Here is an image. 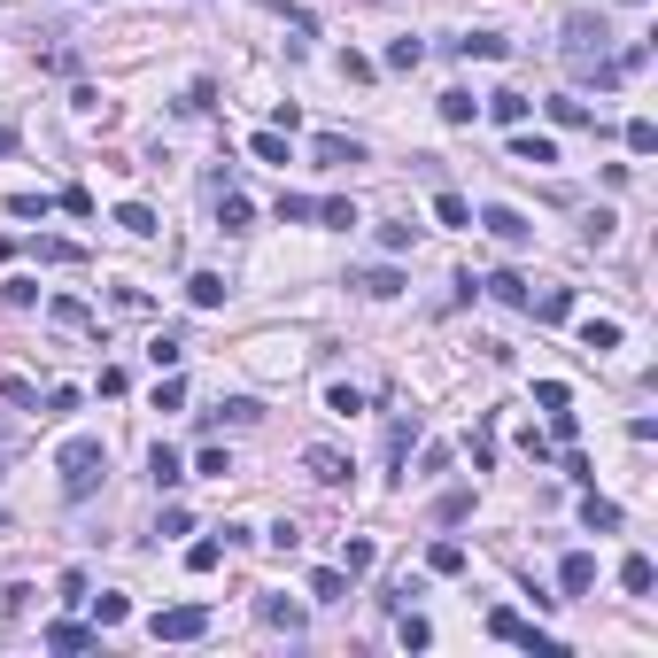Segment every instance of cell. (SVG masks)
<instances>
[{"label":"cell","mask_w":658,"mask_h":658,"mask_svg":"<svg viewBox=\"0 0 658 658\" xmlns=\"http://www.w3.org/2000/svg\"><path fill=\"white\" fill-rule=\"evenodd\" d=\"M310 597H318V604H341V597H349V573H341V566H318V573H310Z\"/></svg>","instance_id":"83f0119b"},{"label":"cell","mask_w":658,"mask_h":658,"mask_svg":"<svg viewBox=\"0 0 658 658\" xmlns=\"http://www.w3.org/2000/svg\"><path fill=\"white\" fill-rule=\"evenodd\" d=\"M179 109H186V117H210V109H217V86H210V78H202V86H186Z\"/></svg>","instance_id":"bcb514c9"},{"label":"cell","mask_w":658,"mask_h":658,"mask_svg":"<svg viewBox=\"0 0 658 658\" xmlns=\"http://www.w3.org/2000/svg\"><path fill=\"white\" fill-rule=\"evenodd\" d=\"M279 217H287V225H310V217H318V202H310V194H279Z\"/></svg>","instance_id":"c3c4849f"},{"label":"cell","mask_w":658,"mask_h":658,"mask_svg":"<svg viewBox=\"0 0 658 658\" xmlns=\"http://www.w3.org/2000/svg\"><path fill=\"white\" fill-rule=\"evenodd\" d=\"M535 403H542V411H558V403H573V388H566V380H542Z\"/></svg>","instance_id":"11a10c76"},{"label":"cell","mask_w":658,"mask_h":658,"mask_svg":"<svg viewBox=\"0 0 658 658\" xmlns=\"http://www.w3.org/2000/svg\"><path fill=\"white\" fill-rule=\"evenodd\" d=\"M225 295H233L225 271H194V279H186V302H194V310H225Z\"/></svg>","instance_id":"30bf717a"},{"label":"cell","mask_w":658,"mask_h":658,"mask_svg":"<svg viewBox=\"0 0 658 658\" xmlns=\"http://www.w3.org/2000/svg\"><path fill=\"white\" fill-rule=\"evenodd\" d=\"M558 589H566V597H589V589H597V558H589V550H566V566H558Z\"/></svg>","instance_id":"8fae6325"},{"label":"cell","mask_w":658,"mask_h":658,"mask_svg":"<svg viewBox=\"0 0 658 658\" xmlns=\"http://www.w3.org/2000/svg\"><path fill=\"white\" fill-rule=\"evenodd\" d=\"M620 140H628V155H651V148H658V124H651V117H628V132H620Z\"/></svg>","instance_id":"ab89813d"},{"label":"cell","mask_w":658,"mask_h":658,"mask_svg":"<svg viewBox=\"0 0 658 658\" xmlns=\"http://www.w3.org/2000/svg\"><path fill=\"white\" fill-rule=\"evenodd\" d=\"M620 341H628V333H620V318H581V349H620Z\"/></svg>","instance_id":"2e32d148"},{"label":"cell","mask_w":658,"mask_h":658,"mask_svg":"<svg viewBox=\"0 0 658 658\" xmlns=\"http://www.w3.org/2000/svg\"><path fill=\"white\" fill-rule=\"evenodd\" d=\"M194 519H186V504H163V519H155V535H186Z\"/></svg>","instance_id":"db71d44e"},{"label":"cell","mask_w":658,"mask_h":658,"mask_svg":"<svg viewBox=\"0 0 658 658\" xmlns=\"http://www.w3.org/2000/svg\"><path fill=\"white\" fill-rule=\"evenodd\" d=\"M434 225H449V233H473V202H465L457 186H434Z\"/></svg>","instance_id":"9c48e42d"},{"label":"cell","mask_w":658,"mask_h":658,"mask_svg":"<svg viewBox=\"0 0 658 658\" xmlns=\"http://www.w3.org/2000/svg\"><path fill=\"white\" fill-rule=\"evenodd\" d=\"M62 411H78V388H47V403H39V419H62Z\"/></svg>","instance_id":"f907efd6"},{"label":"cell","mask_w":658,"mask_h":658,"mask_svg":"<svg viewBox=\"0 0 658 658\" xmlns=\"http://www.w3.org/2000/svg\"><path fill=\"white\" fill-rule=\"evenodd\" d=\"M349 287H357V295H372V302H388V295H403L411 279H403L395 264H364V271H349Z\"/></svg>","instance_id":"277c9868"},{"label":"cell","mask_w":658,"mask_h":658,"mask_svg":"<svg viewBox=\"0 0 658 658\" xmlns=\"http://www.w3.org/2000/svg\"><path fill=\"white\" fill-rule=\"evenodd\" d=\"M457 519H473V488H449V496H434V527H457Z\"/></svg>","instance_id":"d4e9b609"},{"label":"cell","mask_w":658,"mask_h":658,"mask_svg":"<svg viewBox=\"0 0 658 658\" xmlns=\"http://www.w3.org/2000/svg\"><path fill=\"white\" fill-rule=\"evenodd\" d=\"M256 612H264V628L302 635V604H295V597H256Z\"/></svg>","instance_id":"9a60e30c"},{"label":"cell","mask_w":658,"mask_h":658,"mask_svg":"<svg viewBox=\"0 0 658 658\" xmlns=\"http://www.w3.org/2000/svg\"><path fill=\"white\" fill-rule=\"evenodd\" d=\"M47 210H55L47 194H8V217H47Z\"/></svg>","instance_id":"681fc988"},{"label":"cell","mask_w":658,"mask_h":658,"mask_svg":"<svg viewBox=\"0 0 658 658\" xmlns=\"http://www.w3.org/2000/svg\"><path fill=\"white\" fill-rule=\"evenodd\" d=\"M148 480H155V488H179V480H186V465H179V449H171V442L148 449Z\"/></svg>","instance_id":"5bb4252c"},{"label":"cell","mask_w":658,"mask_h":658,"mask_svg":"<svg viewBox=\"0 0 658 658\" xmlns=\"http://www.w3.org/2000/svg\"><path fill=\"white\" fill-rule=\"evenodd\" d=\"M0 403H16V411H39V388H31L24 372H0Z\"/></svg>","instance_id":"f546056e"},{"label":"cell","mask_w":658,"mask_h":658,"mask_svg":"<svg viewBox=\"0 0 658 658\" xmlns=\"http://www.w3.org/2000/svg\"><path fill=\"white\" fill-rule=\"evenodd\" d=\"M318 217H326L333 233H349V225H357V202H341V194H333V202H318Z\"/></svg>","instance_id":"7dc6e473"},{"label":"cell","mask_w":658,"mask_h":658,"mask_svg":"<svg viewBox=\"0 0 658 658\" xmlns=\"http://www.w3.org/2000/svg\"><path fill=\"white\" fill-rule=\"evenodd\" d=\"M449 55H465V62H504L511 39H504V31H465V39H449Z\"/></svg>","instance_id":"52a82bcc"},{"label":"cell","mask_w":658,"mask_h":658,"mask_svg":"<svg viewBox=\"0 0 658 658\" xmlns=\"http://www.w3.org/2000/svg\"><path fill=\"white\" fill-rule=\"evenodd\" d=\"M47 318H55V326H70V333H93V310H86L78 295H55V302H47Z\"/></svg>","instance_id":"ffe728a7"},{"label":"cell","mask_w":658,"mask_h":658,"mask_svg":"<svg viewBox=\"0 0 658 658\" xmlns=\"http://www.w3.org/2000/svg\"><path fill=\"white\" fill-rule=\"evenodd\" d=\"M264 542H271V550H302V527H295V519H279V527H271Z\"/></svg>","instance_id":"9f6ffc18"},{"label":"cell","mask_w":658,"mask_h":658,"mask_svg":"<svg viewBox=\"0 0 658 658\" xmlns=\"http://www.w3.org/2000/svg\"><path fill=\"white\" fill-rule=\"evenodd\" d=\"M620 589H628V597H651V589H658V566L643 558V550H635L628 566H620Z\"/></svg>","instance_id":"44dd1931"},{"label":"cell","mask_w":658,"mask_h":658,"mask_svg":"<svg viewBox=\"0 0 658 658\" xmlns=\"http://www.w3.org/2000/svg\"><path fill=\"white\" fill-rule=\"evenodd\" d=\"M148 357H155V372H179V357H186V333H179V326H163V333L148 341Z\"/></svg>","instance_id":"e0dca14e"},{"label":"cell","mask_w":658,"mask_h":658,"mask_svg":"<svg viewBox=\"0 0 658 658\" xmlns=\"http://www.w3.org/2000/svg\"><path fill=\"white\" fill-rule=\"evenodd\" d=\"M210 419H225V426H256V419H264V411H256V403H248V395H233V403H217Z\"/></svg>","instance_id":"7bdbcfd3"},{"label":"cell","mask_w":658,"mask_h":658,"mask_svg":"<svg viewBox=\"0 0 658 658\" xmlns=\"http://www.w3.org/2000/svg\"><path fill=\"white\" fill-rule=\"evenodd\" d=\"M310 155H318L326 171H349V163H364V140H341V132H318V140H310Z\"/></svg>","instance_id":"ba28073f"},{"label":"cell","mask_w":658,"mask_h":658,"mask_svg":"<svg viewBox=\"0 0 658 658\" xmlns=\"http://www.w3.org/2000/svg\"><path fill=\"white\" fill-rule=\"evenodd\" d=\"M581 527H589V535H620V504L589 488V496H581Z\"/></svg>","instance_id":"7c38bea8"},{"label":"cell","mask_w":658,"mask_h":658,"mask_svg":"<svg viewBox=\"0 0 658 658\" xmlns=\"http://www.w3.org/2000/svg\"><path fill=\"white\" fill-rule=\"evenodd\" d=\"M179 403H186V380H179V372H163V380H155V411H179Z\"/></svg>","instance_id":"f6af8a7d"},{"label":"cell","mask_w":658,"mask_h":658,"mask_svg":"<svg viewBox=\"0 0 658 658\" xmlns=\"http://www.w3.org/2000/svg\"><path fill=\"white\" fill-rule=\"evenodd\" d=\"M380 248H388V256H411V248H419V225H380Z\"/></svg>","instance_id":"60d3db41"},{"label":"cell","mask_w":658,"mask_h":658,"mask_svg":"<svg viewBox=\"0 0 658 658\" xmlns=\"http://www.w3.org/2000/svg\"><path fill=\"white\" fill-rule=\"evenodd\" d=\"M0 155H16V124H0Z\"/></svg>","instance_id":"6f0895ef"},{"label":"cell","mask_w":658,"mask_h":658,"mask_svg":"<svg viewBox=\"0 0 658 658\" xmlns=\"http://www.w3.org/2000/svg\"><path fill=\"white\" fill-rule=\"evenodd\" d=\"M117 225H124L132 240H148V233H155V210H148V202H117Z\"/></svg>","instance_id":"836d02e7"},{"label":"cell","mask_w":658,"mask_h":658,"mask_svg":"<svg viewBox=\"0 0 658 658\" xmlns=\"http://www.w3.org/2000/svg\"><path fill=\"white\" fill-rule=\"evenodd\" d=\"M480 225L504 240V248H527V240H535V225H527L519 210H504V202H488V210H480Z\"/></svg>","instance_id":"5b68a950"},{"label":"cell","mask_w":658,"mask_h":658,"mask_svg":"<svg viewBox=\"0 0 658 658\" xmlns=\"http://www.w3.org/2000/svg\"><path fill=\"white\" fill-rule=\"evenodd\" d=\"M426 62V39H388V70H419Z\"/></svg>","instance_id":"f35d334b"},{"label":"cell","mask_w":658,"mask_h":658,"mask_svg":"<svg viewBox=\"0 0 658 658\" xmlns=\"http://www.w3.org/2000/svg\"><path fill=\"white\" fill-rule=\"evenodd\" d=\"M372 558H380V542H372V535H349V542H341V573H349V581L372 573Z\"/></svg>","instance_id":"d6986e66"},{"label":"cell","mask_w":658,"mask_h":658,"mask_svg":"<svg viewBox=\"0 0 658 658\" xmlns=\"http://www.w3.org/2000/svg\"><path fill=\"white\" fill-rule=\"evenodd\" d=\"M248 217H256V210H248L233 186H225V194H217V225H225V233H248Z\"/></svg>","instance_id":"4dcf8cb0"},{"label":"cell","mask_w":658,"mask_h":658,"mask_svg":"<svg viewBox=\"0 0 658 658\" xmlns=\"http://www.w3.org/2000/svg\"><path fill=\"white\" fill-rule=\"evenodd\" d=\"M0 302H8V310H31V302H39V279H0Z\"/></svg>","instance_id":"b9f144b4"},{"label":"cell","mask_w":658,"mask_h":658,"mask_svg":"<svg viewBox=\"0 0 658 658\" xmlns=\"http://www.w3.org/2000/svg\"><path fill=\"white\" fill-rule=\"evenodd\" d=\"M341 78H349V86H372L380 70H372V62H364V55H341Z\"/></svg>","instance_id":"f5cc1de1"},{"label":"cell","mask_w":658,"mask_h":658,"mask_svg":"<svg viewBox=\"0 0 658 658\" xmlns=\"http://www.w3.org/2000/svg\"><path fill=\"white\" fill-rule=\"evenodd\" d=\"M395 643H403V651H426V643H434V628H426L419 612H403V604H395Z\"/></svg>","instance_id":"484cf974"},{"label":"cell","mask_w":658,"mask_h":658,"mask_svg":"<svg viewBox=\"0 0 658 658\" xmlns=\"http://www.w3.org/2000/svg\"><path fill=\"white\" fill-rule=\"evenodd\" d=\"M480 295H496V302H511V310H527V279H519V271H496V279H480Z\"/></svg>","instance_id":"cb8c5ba5"},{"label":"cell","mask_w":658,"mask_h":658,"mask_svg":"<svg viewBox=\"0 0 658 658\" xmlns=\"http://www.w3.org/2000/svg\"><path fill=\"white\" fill-rule=\"evenodd\" d=\"M473 117H480V101H473L465 86H449V93H442V124H473Z\"/></svg>","instance_id":"d6a6232c"},{"label":"cell","mask_w":658,"mask_h":658,"mask_svg":"<svg viewBox=\"0 0 658 658\" xmlns=\"http://www.w3.org/2000/svg\"><path fill=\"white\" fill-rule=\"evenodd\" d=\"M148 635L155 643H194V635H210V604H171L148 620Z\"/></svg>","instance_id":"7a4b0ae2"},{"label":"cell","mask_w":658,"mask_h":658,"mask_svg":"<svg viewBox=\"0 0 658 658\" xmlns=\"http://www.w3.org/2000/svg\"><path fill=\"white\" fill-rule=\"evenodd\" d=\"M620 8H643V0H620Z\"/></svg>","instance_id":"680465c9"},{"label":"cell","mask_w":658,"mask_h":658,"mask_svg":"<svg viewBox=\"0 0 658 658\" xmlns=\"http://www.w3.org/2000/svg\"><path fill=\"white\" fill-rule=\"evenodd\" d=\"M93 643H101V635L78 628V620H55V628H47V651H93Z\"/></svg>","instance_id":"7402d4cb"},{"label":"cell","mask_w":658,"mask_h":658,"mask_svg":"<svg viewBox=\"0 0 658 658\" xmlns=\"http://www.w3.org/2000/svg\"><path fill=\"white\" fill-rule=\"evenodd\" d=\"M217 558H225V542H194V550H186V573H217Z\"/></svg>","instance_id":"ee69618b"},{"label":"cell","mask_w":658,"mask_h":658,"mask_svg":"<svg viewBox=\"0 0 658 658\" xmlns=\"http://www.w3.org/2000/svg\"><path fill=\"white\" fill-rule=\"evenodd\" d=\"M194 473H210V480H225V473H233V457H225V449H202V457H194Z\"/></svg>","instance_id":"816d5d0a"},{"label":"cell","mask_w":658,"mask_h":658,"mask_svg":"<svg viewBox=\"0 0 658 658\" xmlns=\"http://www.w3.org/2000/svg\"><path fill=\"white\" fill-rule=\"evenodd\" d=\"M527 310H535V326H566L573 295H566V287H542V295H527Z\"/></svg>","instance_id":"4fadbf2b"},{"label":"cell","mask_w":658,"mask_h":658,"mask_svg":"<svg viewBox=\"0 0 658 658\" xmlns=\"http://www.w3.org/2000/svg\"><path fill=\"white\" fill-rule=\"evenodd\" d=\"M488 635H496V643H519V635H527V620H519L511 604H496V612H488Z\"/></svg>","instance_id":"d590c367"},{"label":"cell","mask_w":658,"mask_h":658,"mask_svg":"<svg viewBox=\"0 0 658 658\" xmlns=\"http://www.w3.org/2000/svg\"><path fill=\"white\" fill-rule=\"evenodd\" d=\"M426 573L457 581V573H465V542H434V550H426Z\"/></svg>","instance_id":"4316f807"},{"label":"cell","mask_w":658,"mask_h":658,"mask_svg":"<svg viewBox=\"0 0 658 658\" xmlns=\"http://www.w3.org/2000/svg\"><path fill=\"white\" fill-rule=\"evenodd\" d=\"M411 442H419V419L403 411V419L388 426V473H395V465H403V457H411ZM395 480H403V473H395Z\"/></svg>","instance_id":"603a6c76"},{"label":"cell","mask_w":658,"mask_h":658,"mask_svg":"<svg viewBox=\"0 0 658 658\" xmlns=\"http://www.w3.org/2000/svg\"><path fill=\"white\" fill-rule=\"evenodd\" d=\"M550 124H566V132H581V124H597V117H589V101H573V93H558V101H550Z\"/></svg>","instance_id":"1f68e13d"},{"label":"cell","mask_w":658,"mask_h":658,"mask_svg":"<svg viewBox=\"0 0 658 658\" xmlns=\"http://www.w3.org/2000/svg\"><path fill=\"white\" fill-rule=\"evenodd\" d=\"M511 163H527V171H535V163H558V140H550V132H527V124H511Z\"/></svg>","instance_id":"8992f818"},{"label":"cell","mask_w":658,"mask_h":658,"mask_svg":"<svg viewBox=\"0 0 658 658\" xmlns=\"http://www.w3.org/2000/svg\"><path fill=\"white\" fill-rule=\"evenodd\" d=\"M0 480H8V473H0Z\"/></svg>","instance_id":"91938a15"},{"label":"cell","mask_w":658,"mask_h":658,"mask_svg":"<svg viewBox=\"0 0 658 658\" xmlns=\"http://www.w3.org/2000/svg\"><path fill=\"white\" fill-rule=\"evenodd\" d=\"M302 473L318 480V488H341V480L357 473V465H349V457H341L333 442H310V449H302Z\"/></svg>","instance_id":"3957f363"},{"label":"cell","mask_w":658,"mask_h":658,"mask_svg":"<svg viewBox=\"0 0 658 658\" xmlns=\"http://www.w3.org/2000/svg\"><path fill=\"white\" fill-rule=\"evenodd\" d=\"M62 496H70V504H86L93 488H101V480H109V442H93V434H78V442H62Z\"/></svg>","instance_id":"6da1fadb"},{"label":"cell","mask_w":658,"mask_h":658,"mask_svg":"<svg viewBox=\"0 0 658 658\" xmlns=\"http://www.w3.org/2000/svg\"><path fill=\"white\" fill-rule=\"evenodd\" d=\"M527 109H535V101H527V93H488V117H496V124H504V132H511V124H527Z\"/></svg>","instance_id":"ac0fdd59"},{"label":"cell","mask_w":658,"mask_h":658,"mask_svg":"<svg viewBox=\"0 0 658 658\" xmlns=\"http://www.w3.org/2000/svg\"><path fill=\"white\" fill-rule=\"evenodd\" d=\"M326 411H333V419H357V411H364V388H349V380L326 388Z\"/></svg>","instance_id":"8d00e7d4"},{"label":"cell","mask_w":658,"mask_h":658,"mask_svg":"<svg viewBox=\"0 0 658 658\" xmlns=\"http://www.w3.org/2000/svg\"><path fill=\"white\" fill-rule=\"evenodd\" d=\"M93 620H101V628H124V620H132V597L101 589V597H93Z\"/></svg>","instance_id":"f1b7e54d"},{"label":"cell","mask_w":658,"mask_h":658,"mask_svg":"<svg viewBox=\"0 0 658 658\" xmlns=\"http://www.w3.org/2000/svg\"><path fill=\"white\" fill-rule=\"evenodd\" d=\"M31 248H39V264H86L78 240H31Z\"/></svg>","instance_id":"74e56055"},{"label":"cell","mask_w":658,"mask_h":658,"mask_svg":"<svg viewBox=\"0 0 658 658\" xmlns=\"http://www.w3.org/2000/svg\"><path fill=\"white\" fill-rule=\"evenodd\" d=\"M248 148H256V163H279V171H287V132H279V124H271V132H256Z\"/></svg>","instance_id":"e575fe53"}]
</instances>
